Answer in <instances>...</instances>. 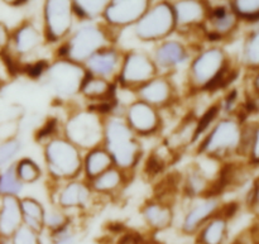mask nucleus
Segmentation results:
<instances>
[{"label":"nucleus","instance_id":"24","mask_svg":"<svg viewBox=\"0 0 259 244\" xmlns=\"http://www.w3.org/2000/svg\"><path fill=\"white\" fill-rule=\"evenodd\" d=\"M215 114H217V108H212V109H210V111H207L206 115H205L204 118H202V120L200 121V126L197 127V129H196V136H197V134H199V133H201V132L204 131L205 128H206L207 124H209L210 121L212 120V118H214V116H215Z\"/></svg>","mask_w":259,"mask_h":244},{"label":"nucleus","instance_id":"16","mask_svg":"<svg viewBox=\"0 0 259 244\" xmlns=\"http://www.w3.org/2000/svg\"><path fill=\"white\" fill-rule=\"evenodd\" d=\"M182 50L176 45H168L162 48L158 53V58L163 65H171L182 58Z\"/></svg>","mask_w":259,"mask_h":244},{"label":"nucleus","instance_id":"9","mask_svg":"<svg viewBox=\"0 0 259 244\" xmlns=\"http://www.w3.org/2000/svg\"><path fill=\"white\" fill-rule=\"evenodd\" d=\"M215 207H217L215 201H207V202H205V204L197 207L196 209L192 210V212L190 213L186 218L185 229H186L187 232H192V230H194L195 228H196L197 225H199L200 223L205 219V218L209 217V215L214 212Z\"/></svg>","mask_w":259,"mask_h":244},{"label":"nucleus","instance_id":"11","mask_svg":"<svg viewBox=\"0 0 259 244\" xmlns=\"http://www.w3.org/2000/svg\"><path fill=\"white\" fill-rule=\"evenodd\" d=\"M23 209H24L25 219H27L28 225L33 228V229L39 230L43 219V213L39 205L33 201V200H25L24 204H23Z\"/></svg>","mask_w":259,"mask_h":244},{"label":"nucleus","instance_id":"8","mask_svg":"<svg viewBox=\"0 0 259 244\" xmlns=\"http://www.w3.org/2000/svg\"><path fill=\"white\" fill-rule=\"evenodd\" d=\"M219 66H220L219 56L214 52L207 53L206 56H204L201 60L196 62V66H195V72H196L197 77H200V80H207L210 76L217 73L218 67H219Z\"/></svg>","mask_w":259,"mask_h":244},{"label":"nucleus","instance_id":"14","mask_svg":"<svg viewBox=\"0 0 259 244\" xmlns=\"http://www.w3.org/2000/svg\"><path fill=\"white\" fill-rule=\"evenodd\" d=\"M114 66H115V57L113 55H110V53L96 56V57H94L90 61V67L95 72L101 73V75H106V73L111 72Z\"/></svg>","mask_w":259,"mask_h":244},{"label":"nucleus","instance_id":"18","mask_svg":"<svg viewBox=\"0 0 259 244\" xmlns=\"http://www.w3.org/2000/svg\"><path fill=\"white\" fill-rule=\"evenodd\" d=\"M167 95V86L163 83H154L146 88L144 90V96L152 101H161L166 98Z\"/></svg>","mask_w":259,"mask_h":244},{"label":"nucleus","instance_id":"20","mask_svg":"<svg viewBox=\"0 0 259 244\" xmlns=\"http://www.w3.org/2000/svg\"><path fill=\"white\" fill-rule=\"evenodd\" d=\"M15 172L20 179L25 181H34L35 177L38 176V167L34 166L30 161H23L20 162Z\"/></svg>","mask_w":259,"mask_h":244},{"label":"nucleus","instance_id":"13","mask_svg":"<svg viewBox=\"0 0 259 244\" xmlns=\"http://www.w3.org/2000/svg\"><path fill=\"white\" fill-rule=\"evenodd\" d=\"M224 222L223 220H215L206 228L202 239H204L205 244H220L223 240V237H224Z\"/></svg>","mask_w":259,"mask_h":244},{"label":"nucleus","instance_id":"3","mask_svg":"<svg viewBox=\"0 0 259 244\" xmlns=\"http://www.w3.org/2000/svg\"><path fill=\"white\" fill-rule=\"evenodd\" d=\"M20 220V210L17 200L5 196L0 209V235L8 237L17 230Z\"/></svg>","mask_w":259,"mask_h":244},{"label":"nucleus","instance_id":"10","mask_svg":"<svg viewBox=\"0 0 259 244\" xmlns=\"http://www.w3.org/2000/svg\"><path fill=\"white\" fill-rule=\"evenodd\" d=\"M20 182L17 179L15 170L9 169L0 175V194L10 196L12 194H17L20 191Z\"/></svg>","mask_w":259,"mask_h":244},{"label":"nucleus","instance_id":"7","mask_svg":"<svg viewBox=\"0 0 259 244\" xmlns=\"http://www.w3.org/2000/svg\"><path fill=\"white\" fill-rule=\"evenodd\" d=\"M152 72V66L148 61L143 60L142 57H134L126 63L125 77L131 81L146 80Z\"/></svg>","mask_w":259,"mask_h":244},{"label":"nucleus","instance_id":"4","mask_svg":"<svg viewBox=\"0 0 259 244\" xmlns=\"http://www.w3.org/2000/svg\"><path fill=\"white\" fill-rule=\"evenodd\" d=\"M52 77L56 81V86L58 85L60 90L63 91L73 90V88H76V85L80 81L78 70H76L72 66L67 65L56 67L52 72Z\"/></svg>","mask_w":259,"mask_h":244},{"label":"nucleus","instance_id":"5","mask_svg":"<svg viewBox=\"0 0 259 244\" xmlns=\"http://www.w3.org/2000/svg\"><path fill=\"white\" fill-rule=\"evenodd\" d=\"M131 120L139 131H151L156 124V116L146 105H136L132 108Z\"/></svg>","mask_w":259,"mask_h":244},{"label":"nucleus","instance_id":"6","mask_svg":"<svg viewBox=\"0 0 259 244\" xmlns=\"http://www.w3.org/2000/svg\"><path fill=\"white\" fill-rule=\"evenodd\" d=\"M237 128L232 123H223L212 136L210 141V147L219 148V147H230L237 141Z\"/></svg>","mask_w":259,"mask_h":244},{"label":"nucleus","instance_id":"17","mask_svg":"<svg viewBox=\"0 0 259 244\" xmlns=\"http://www.w3.org/2000/svg\"><path fill=\"white\" fill-rule=\"evenodd\" d=\"M109 165V157L108 154H105L104 152H94L90 157H89L88 167L89 172L93 175L99 174V172L103 171L106 166Z\"/></svg>","mask_w":259,"mask_h":244},{"label":"nucleus","instance_id":"12","mask_svg":"<svg viewBox=\"0 0 259 244\" xmlns=\"http://www.w3.org/2000/svg\"><path fill=\"white\" fill-rule=\"evenodd\" d=\"M146 217L149 220V223L157 228H163L168 225L169 219H171L168 210L159 207H149L146 210Z\"/></svg>","mask_w":259,"mask_h":244},{"label":"nucleus","instance_id":"1","mask_svg":"<svg viewBox=\"0 0 259 244\" xmlns=\"http://www.w3.org/2000/svg\"><path fill=\"white\" fill-rule=\"evenodd\" d=\"M109 142H110L111 149L115 152L116 158L121 165H129L133 161L134 148L132 147L131 136L120 124H113L109 131Z\"/></svg>","mask_w":259,"mask_h":244},{"label":"nucleus","instance_id":"2","mask_svg":"<svg viewBox=\"0 0 259 244\" xmlns=\"http://www.w3.org/2000/svg\"><path fill=\"white\" fill-rule=\"evenodd\" d=\"M50 158L55 169L63 174H73L78 167L77 153L63 142H57L51 146Z\"/></svg>","mask_w":259,"mask_h":244},{"label":"nucleus","instance_id":"21","mask_svg":"<svg viewBox=\"0 0 259 244\" xmlns=\"http://www.w3.org/2000/svg\"><path fill=\"white\" fill-rule=\"evenodd\" d=\"M118 180H119L118 174L114 171H110V172H108V174L104 175V176L101 177L99 181H96V187H99V189H101V190L111 189V187L115 186L116 182H118Z\"/></svg>","mask_w":259,"mask_h":244},{"label":"nucleus","instance_id":"19","mask_svg":"<svg viewBox=\"0 0 259 244\" xmlns=\"http://www.w3.org/2000/svg\"><path fill=\"white\" fill-rule=\"evenodd\" d=\"M19 151V143L17 141H8L0 143V167L7 164L14 154Z\"/></svg>","mask_w":259,"mask_h":244},{"label":"nucleus","instance_id":"22","mask_svg":"<svg viewBox=\"0 0 259 244\" xmlns=\"http://www.w3.org/2000/svg\"><path fill=\"white\" fill-rule=\"evenodd\" d=\"M85 89H86L85 90L86 94L96 96L105 93L108 86H106V84L101 80H89L88 84H86Z\"/></svg>","mask_w":259,"mask_h":244},{"label":"nucleus","instance_id":"23","mask_svg":"<svg viewBox=\"0 0 259 244\" xmlns=\"http://www.w3.org/2000/svg\"><path fill=\"white\" fill-rule=\"evenodd\" d=\"M14 244H37L33 234L28 229H19L15 234Z\"/></svg>","mask_w":259,"mask_h":244},{"label":"nucleus","instance_id":"15","mask_svg":"<svg viewBox=\"0 0 259 244\" xmlns=\"http://www.w3.org/2000/svg\"><path fill=\"white\" fill-rule=\"evenodd\" d=\"M86 197V191L80 185H72L65 191L62 201L65 205H77L82 202Z\"/></svg>","mask_w":259,"mask_h":244}]
</instances>
